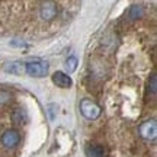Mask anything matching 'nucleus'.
Returning a JSON list of instances; mask_svg holds the SVG:
<instances>
[{
	"mask_svg": "<svg viewBox=\"0 0 157 157\" xmlns=\"http://www.w3.org/2000/svg\"><path fill=\"white\" fill-rule=\"evenodd\" d=\"M80 112H82V115L86 119L95 121V119H98V118L101 117L102 109L96 102L90 101V99H83V101L80 102Z\"/></svg>",
	"mask_w": 157,
	"mask_h": 157,
	"instance_id": "f257e3e1",
	"label": "nucleus"
},
{
	"mask_svg": "<svg viewBox=\"0 0 157 157\" xmlns=\"http://www.w3.org/2000/svg\"><path fill=\"white\" fill-rule=\"evenodd\" d=\"M25 71L32 77H44L48 73V63L42 61V60L29 61L25 64Z\"/></svg>",
	"mask_w": 157,
	"mask_h": 157,
	"instance_id": "f03ea898",
	"label": "nucleus"
},
{
	"mask_svg": "<svg viewBox=\"0 0 157 157\" xmlns=\"http://www.w3.org/2000/svg\"><path fill=\"white\" fill-rule=\"evenodd\" d=\"M140 135L147 141H154L157 137V121L156 119H147L146 122L140 125Z\"/></svg>",
	"mask_w": 157,
	"mask_h": 157,
	"instance_id": "7ed1b4c3",
	"label": "nucleus"
},
{
	"mask_svg": "<svg viewBox=\"0 0 157 157\" xmlns=\"http://www.w3.org/2000/svg\"><path fill=\"white\" fill-rule=\"evenodd\" d=\"M2 144L6 147V148H13V147H16L19 144V141H21V134L17 132L16 129H7L3 132L2 135Z\"/></svg>",
	"mask_w": 157,
	"mask_h": 157,
	"instance_id": "20e7f679",
	"label": "nucleus"
},
{
	"mask_svg": "<svg viewBox=\"0 0 157 157\" xmlns=\"http://www.w3.org/2000/svg\"><path fill=\"white\" fill-rule=\"evenodd\" d=\"M41 17L44 21H52L57 16V5L52 0H45L44 3L41 5Z\"/></svg>",
	"mask_w": 157,
	"mask_h": 157,
	"instance_id": "39448f33",
	"label": "nucleus"
},
{
	"mask_svg": "<svg viewBox=\"0 0 157 157\" xmlns=\"http://www.w3.org/2000/svg\"><path fill=\"white\" fill-rule=\"evenodd\" d=\"M52 82H54L56 86L63 87V89H68V87H71V84H73L70 76L66 73H63V71H56V73L52 74Z\"/></svg>",
	"mask_w": 157,
	"mask_h": 157,
	"instance_id": "423d86ee",
	"label": "nucleus"
},
{
	"mask_svg": "<svg viewBox=\"0 0 157 157\" xmlns=\"http://www.w3.org/2000/svg\"><path fill=\"white\" fill-rule=\"evenodd\" d=\"M5 71L6 73H10V74H16V76H22V74L26 73V71H25V64L21 61L9 63L5 67Z\"/></svg>",
	"mask_w": 157,
	"mask_h": 157,
	"instance_id": "0eeeda50",
	"label": "nucleus"
},
{
	"mask_svg": "<svg viewBox=\"0 0 157 157\" xmlns=\"http://www.w3.org/2000/svg\"><path fill=\"white\" fill-rule=\"evenodd\" d=\"M86 154L87 157H106L105 154V148L98 144H92V146L86 147Z\"/></svg>",
	"mask_w": 157,
	"mask_h": 157,
	"instance_id": "6e6552de",
	"label": "nucleus"
},
{
	"mask_svg": "<svg viewBox=\"0 0 157 157\" xmlns=\"http://www.w3.org/2000/svg\"><path fill=\"white\" fill-rule=\"evenodd\" d=\"M12 118H13V122L16 124V125H23V124H26V121H28V115H26V112H25L23 109H21V108L13 111Z\"/></svg>",
	"mask_w": 157,
	"mask_h": 157,
	"instance_id": "1a4fd4ad",
	"label": "nucleus"
},
{
	"mask_svg": "<svg viewBox=\"0 0 157 157\" xmlns=\"http://www.w3.org/2000/svg\"><path fill=\"white\" fill-rule=\"evenodd\" d=\"M143 16V7L138 5H134L131 6V9L128 12V17L131 21H135V19H138V17Z\"/></svg>",
	"mask_w": 157,
	"mask_h": 157,
	"instance_id": "9d476101",
	"label": "nucleus"
},
{
	"mask_svg": "<svg viewBox=\"0 0 157 157\" xmlns=\"http://www.w3.org/2000/svg\"><path fill=\"white\" fill-rule=\"evenodd\" d=\"M76 67H77V58H76L74 56L68 57L67 60H66V68L68 70V73L76 71Z\"/></svg>",
	"mask_w": 157,
	"mask_h": 157,
	"instance_id": "9b49d317",
	"label": "nucleus"
},
{
	"mask_svg": "<svg viewBox=\"0 0 157 157\" xmlns=\"http://www.w3.org/2000/svg\"><path fill=\"white\" fill-rule=\"evenodd\" d=\"M10 101H12V93H10V92L0 89V106L7 105V103H9Z\"/></svg>",
	"mask_w": 157,
	"mask_h": 157,
	"instance_id": "f8f14e48",
	"label": "nucleus"
},
{
	"mask_svg": "<svg viewBox=\"0 0 157 157\" xmlns=\"http://www.w3.org/2000/svg\"><path fill=\"white\" fill-rule=\"evenodd\" d=\"M150 90H151L153 95L157 93V74L156 73H153L151 78H150Z\"/></svg>",
	"mask_w": 157,
	"mask_h": 157,
	"instance_id": "ddd939ff",
	"label": "nucleus"
},
{
	"mask_svg": "<svg viewBox=\"0 0 157 157\" xmlns=\"http://www.w3.org/2000/svg\"><path fill=\"white\" fill-rule=\"evenodd\" d=\"M10 45L12 47H17V48H25V47H26V44H25V42H21V41H12L10 42Z\"/></svg>",
	"mask_w": 157,
	"mask_h": 157,
	"instance_id": "4468645a",
	"label": "nucleus"
}]
</instances>
